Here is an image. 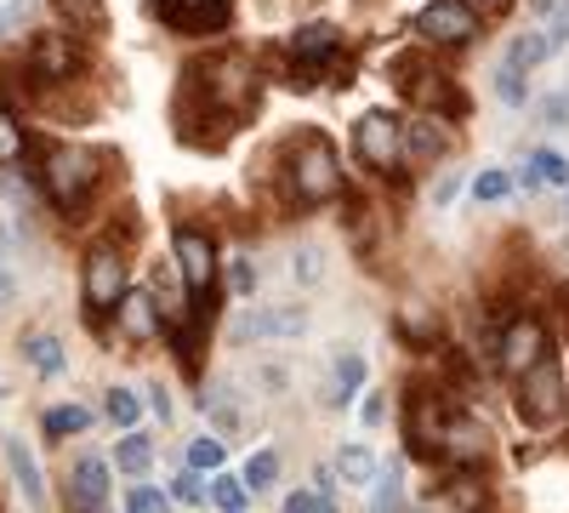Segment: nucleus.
Wrapping results in <instances>:
<instances>
[{"label":"nucleus","mask_w":569,"mask_h":513,"mask_svg":"<svg viewBox=\"0 0 569 513\" xmlns=\"http://www.w3.org/2000/svg\"><path fill=\"white\" fill-rule=\"evenodd\" d=\"M23 149H29L23 120H18L12 109H0V166H18V160H23Z\"/></svg>","instance_id":"37"},{"label":"nucleus","mask_w":569,"mask_h":513,"mask_svg":"<svg viewBox=\"0 0 569 513\" xmlns=\"http://www.w3.org/2000/svg\"><path fill=\"white\" fill-rule=\"evenodd\" d=\"M365 388H370V359L359 348H337V354H330V371L319 383V405L325 411H348L353 399H365Z\"/></svg>","instance_id":"13"},{"label":"nucleus","mask_w":569,"mask_h":513,"mask_svg":"<svg viewBox=\"0 0 569 513\" xmlns=\"http://www.w3.org/2000/svg\"><path fill=\"white\" fill-rule=\"evenodd\" d=\"M467 7H496V0H467Z\"/></svg>","instance_id":"52"},{"label":"nucleus","mask_w":569,"mask_h":513,"mask_svg":"<svg viewBox=\"0 0 569 513\" xmlns=\"http://www.w3.org/2000/svg\"><path fill=\"white\" fill-rule=\"evenodd\" d=\"M541 126H569V91H552V98H541Z\"/></svg>","instance_id":"46"},{"label":"nucleus","mask_w":569,"mask_h":513,"mask_svg":"<svg viewBox=\"0 0 569 513\" xmlns=\"http://www.w3.org/2000/svg\"><path fill=\"white\" fill-rule=\"evenodd\" d=\"M563 195H569V189H563ZM563 217H569V200H563Z\"/></svg>","instance_id":"54"},{"label":"nucleus","mask_w":569,"mask_h":513,"mask_svg":"<svg viewBox=\"0 0 569 513\" xmlns=\"http://www.w3.org/2000/svg\"><path fill=\"white\" fill-rule=\"evenodd\" d=\"M359 423H365V428H382V423H388V394H370V388H365V399H359Z\"/></svg>","instance_id":"44"},{"label":"nucleus","mask_w":569,"mask_h":513,"mask_svg":"<svg viewBox=\"0 0 569 513\" xmlns=\"http://www.w3.org/2000/svg\"><path fill=\"white\" fill-rule=\"evenodd\" d=\"M194 405H200V416H206L211 434H222V440L246 434V399H240V388H233L228 377H206L200 394H194Z\"/></svg>","instance_id":"15"},{"label":"nucleus","mask_w":569,"mask_h":513,"mask_svg":"<svg viewBox=\"0 0 569 513\" xmlns=\"http://www.w3.org/2000/svg\"><path fill=\"white\" fill-rule=\"evenodd\" d=\"M126 292H131V279H126V251H120L114 240L91 246V251H86V263H80V297H86L91 325L114 319V308H120V297H126Z\"/></svg>","instance_id":"7"},{"label":"nucleus","mask_w":569,"mask_h":513,"mask_svg":"<svg viewBox=\"0 0 569 513\" xmlns=\"http://www.w3.org/2000/svg\"><path fill=\"white\" fill-rule=\"evenodd\" d=\"M0 456H7V468H12V480H18V491L34 502V507H46V474H40V462H34V451L12 434L7 445H0Z\"/></svg>","instance_id":"23"},{"label":"nucleus","mask_w":569,"mask_h":513,"mask_svg":"<svg viewBox=\"0 0 569 513\" xmlns=\"http://www.w3.org/2000/svg\"><path fill=\"white\" fill-rule=\"evenodd\" d=\"M29 69H34V80L63 86V80L80 75V46H74L63 29H46V34H34V46H29Z\"/></svg>","instance_id":"19"},{"label":"nucleus","mask_w":569,"mask_h":513,"mask_svg":"<svg viewBox=\"0 0 569 513\" xmlns=\"http://www.w3.org/2000/svg\"><path fill=\"white\" fill-rule=\"evenodd\" d=\"M370 513H410V491H405L399 462H382V474L370 485Z\"/></svg>","instance_id":"25"},{"label":"nucleus","mask_w":569,"mask_h":513,"mask_svg":"<svg viewBox=\"0 0 569 513\" xmlns=\"http://www.w3.org/2000/svg\"><path fill=\"white\" fill-rule=\"evenodd\" d=\"M337 485H342V480H337V468H330V462H325V468H313V491H319V496H337V502H342Z\"/></svg>","instance_id":"48"},{"label":"nucleus","mask_w":569,"mask_h":513,"mask_svg":"<svg viewBox=\"0 0 569 513\" xmlns=\"http://www.w3.org/2000/svg\"><path fill=\"white\" fill-rule=\"evenodd\" d=\"M126 513H171V491L166 485H131L126 491Z\"/></svg>","instance_id":"42"},{"label":"nucleus","mask_w":569,"mask_h":513,"mask_svg":"<svg viewBox=\"0 0 569 513\" xmlns=\"http://www.w3.org/2000/svg\"><path fill=\"white\" fill-rule=\"evenodd\" d=\"M302 332H308V308L302 303H268V308H251L240 319L246 343H297Z\"/></svg>","instance_id":"16"},{"label":"nucleus","mask_w":569,"mask_h":513,"mask_svg":"<svg viewBox=\"0 0 569 513\" xmlns=\"http://www.w3.org/2000/svg\"><path fill=\"white\" fill-rule=\"evenodd\" d=\"M456 155V131L439 115H416L405 120V166H439Z\"/></svg>","instance_id":"17"},{"label":"nucleus","mask_w":569,"mask_h":513,"mask_svg":"<svg viewBox=\"0 0 569 513\" xmlns=\"http://www.w3.org/2000/svg\"><path fill=\"white\" fill-rule=\"evenodd\" d=\"M433 451H439V474L445 468H490V456H496V434H490V423L472 405H456V399H445V411H439V434H433Z\"/></svg>","instance_id":"5"},{"label":"nucleus","mask_w":569,"mask_h":513,"mask_svg":"<svg viewBox=\"0 0 569 513\" xmlns=\"http://www.w3.org/2000/svg\"><path fill=\"white\" fill-rule=\"evenodd\" d=\"M547 18H552V29H547V40H552V52H563V46H569V0H558V7H552Z\"/></svg>","instance_id":"45"},{"label":"nucleus","mask_w":569,"mask_h":513,"mask_svg":"<svg viewBox=\"0 0 569 513\" xmlns=\"http://www.w3.org/2000/svg\"><path fill=\"white\" fill-rule=\"evenodd\" d=\"M34 7H40V0H0V40L23 34V23L34 18Z\"/></svg>","instance_id":"43"},{"label":"nucleus","mask_w":569,"mask_h":513,"mask_svg":"<svg viewBox=\"0 0 569 513\" xmlns=\"http://www.w3.org/2000/svg\"><path fill=\"white\" fill-rule=\"evenodd\" d=\"M222 263H228V297H240V303H246V297L257 292V279H262L257 263H251L246 251H233V257H222Z\"/></svg>","instance_id":"40"},{"label":"nucleus","mask_w":569,"mask_h":513,"mask_svg":"<svg viewBox=\"0 0 569 513\" xmlns=\"http://www.w3.org/2000/svg\"><path fill=\"white\" fill-rule=\"evenodd\" d=\"M558 0H525V12H552Z\"/></svg>","instance_id":"51"},{"label":"nucleus","mask_w":569,"mask_h":513,"mask_svg":"<svg viewBox=\"0 0 569 513\" xmlns=\"http://www.w3.org/2000/svg\"><path fill=\"white\" fill-rule=\"evenodd\" d=\"M393 69H399V75H393L399 91H405V98H410L421 115H439V120H456V115H461V91L450 86L445 69L421 63V58H399Z\"/></svg>","instance_id":"10"},{"label":"nucleus","mask_w":569,"mask_h":513,"mask_svg":"<svg viewBox=\"0 0 569 513\" xmlns=\"http://www.w3.org/2000/svg\"><path fill=\"white\" fill-rule=\"evenodd\" d=\"M142 394H149V411L160 416V423H171V416H177V411H171V388H166V383H149Z\"/></svg>","instance_id":"47"},{"label":"nucleus","mask_w":569,"mask_h":513,"mask_svg":"<svg viewBox=\"0 0 569 513\" xmlns=\"http://www.w3.org/2000/svg\"><path fill=\"white\" fill-rule=\"evenodd\" d=\"M12 303H18V274L0 263V308H12Z\"/></svg>","instance_id":"49"},{"label":"nucleus","mask_w":569,"mask_h":513,"mask_svg":"<svg viewBox=\"0 0 569 513\" xmlns=\"http://www.w3.org/2000/svg\"><path fill=\"white\" fill-rule=\"evenodd\" d=\"M109 171V155L98 149H80V144H58L40 166V182H46V200H52L63 217H80L86 200L98 195V182Z\"/></svg>","instance_id":"4"},{"label":"nucleus","mask_w":569,"mask_h":513,"mask_svg":"<svg viewBox=\"0 0 569 513\" xmlns=\"http://www.w3.org/2000/svg\"><path fill=\"white\" fill-rule=\"evenodd\" d=\"M114 337L131 343V348H149V343L166 337V314H160V303H154L149 286H131V292L120 297V308H114Z\"/></svg>","instance_id":"12"},{"label":"nucleus","mask_w":569,"mask_h":513,"mask_svg":"<svg viewBox=\"0 0 569 513\" xmlns=\"http://www.w3.org/2000/svg\"><path fill=\"white\" fill-rule=\"evenodd\" d=\"M410 29L421 46H467L479 34V7H467V0H427L410 18Z\"/></svg>","instance_id":"11"},{"label":"nucleus","mask_w":569,"mask_h":513,"mask_svg":"<svg viewBox=\"0 0 569 513\" xmlns=\"http://www.w3.org/2000/svg\"><path fill=\"white\" fill-rule=\"evenodd\" d=\"M171 502H182V507H206L211 502V480L206 474H194V468H182V474H171Z\"/></svg>","instance_id":"36"},{"label":"nucleus","mask_w":569,"mask_h":513,"mask_svg":"<svg viewBox=\"0 0 569 513\" xmlns=\"http://www.w3.org/2000/svg\"><path fill=\"white\" fill-rule=\"evenodd\" d=\"M257 58L251 52H211L206 63L188 69V91L206 98V115H222V120H240L251 103H257Z\"/></svg>","instance_id":"3"},{"label":"nucleus","mask_w":569,"mask_h":513,"mask_svg":"<svg viewBox=\"0 0 569 513\" xmlns=\"http://www.w3.org/2000/svg\"><path fill=\"white\" fill-rule=\"evenodd\" d=\"M512 416L530 434H558L569 428V365L552 348L541 365H530L525 377H512Z\"/></svg>","instance_id":"2"},{"label":"nucleus","mask_w":569,"mask_h":513,"mask_svg":"<svg viewBox=\"0 0 569 513\" xmlns=\"http://www.w3.org/2000/svg\"><path fill=\"white\" fill-rule=\"evenodd\" d=\"M23 359L40 371V377H63V371H69V354H63V343L52 332H29L23 337Z\"/></svg>","instance_id":"28"},{"label":"nucleus","mask_w":569,"mask_h":513,"mask_svg":"<svg viewBox=\"0 0 569 513\" xmlns=\"http://www.w3.org/2000/svg\"><path fill=\"white\" fill-rule=\"evenodd\" d=\"M507 195H512V177L501 166H485L479 177H472V200H479V206H501Z\"/></svg>","instance_id":"39"},{"label":"nucleus","mask_w":569,"mask_h":513,"mask_svg":"<svg viewBox=\"0 0 569 513\" xmlns=\"http://www.w3.org/2000/svg\"><path fill=\"white\" fill-rule=\"evenodd\" d=\"M279 474H284V456H279L273 445L251 451V456H246V468H240V480L251 485V496H268V491L279 485Z\"/></svg>","instance_id":"30"},{"label":"nucleus","mask_w":569,"mask_h":513,"mask_svg":"<svg viewBox=\"0 0 569 513\" xmlns=\"http://www.w3.org/2000/svg\"><path fill=\"white\" fill-rule=\"evenodd\" d=\"M410 513H445V507H410Z\"/></svg>","instance_id":"53"},{"label":"nucleus","mask_w":569,"mask_h":513,"mask_svg":"<svg viewBox=\"0 0 569 513\" xmlns=\"http://www.w3.org/2000/svg\"><path fill=\"white\" fill-rule=\"evenodd\" d=\"M40 428H46V440H74V434H86L91 428V411L86 405H52V411H46L40 416Z\"/></svg>","instance_id":"33"},{"label":"nucleus","mask_w":569,"mask_h":513,"mask_svg":"<svg viewBox=\"0 0 569 513\" xmlns=\"http://www.w3.org/2000/svg\"><path fill=\"white\" fill-rule=\"evenodd\" d=\"M233 0H154V12L177 29V34H217L228 23Z\"/></svg>","instance_id":"21"},{"label":"nucleus","mask_w":569,"mask_h":513,"mask_svg":"<svg viewBox=\"0 0 569 513\" xmlns=\"http://www.w3.org/2000/svg\"><path fill=\"white\" fill-rule=\"evenodd\" d=\"M393 337H399L410 354H433L439 337H445V319H439V308L427 303V297H405V303L393 308Z\"/></svg>","instance_id":"18"},{"label":"nucleus","mask_w":569,"mask_h":513,"mask_svg":"<svg viewBox=\"0 0 569 513\" xmlns=\"http://www.w3.org/2000/svg\"><path fill=\"white\" fill-rule=\"evenodd\" d=\"M279 513H342V502L337 496H319L313 485H297V491H284Z\"/></svg>","instance_id":"38"},{"label":"nucleus","mask_w":569,"mask_h":513,"mask_svg":"<svg viewBox=\"0 0 569 513\" xmlns=\"http://www.w3.org/2000/svg\"><path fill=\"white\" fill-rule=\"evenodd\" d=\"M525 166L536 171L541 189H569V155H558V149H530Z\"/></svg>","instance_id":"34"},{"label":"nucleus","mask_w":569,"mask_h":513,"mask_svg":"<svg viewBox=\"0 0 569 513\" xmlns=\"http://www.w3.org/2000/svg\"><path fill=\"white\" fill-rule=\"evenodd\" d=\"M251 502H257V496H251V485H246L240 474H228V468L211 474V507H217V513H251Z\"/></svg>","instance_id":"32"},{"label":"nucleus","mask_w":569,"mask_h":513,"mask_svg":"<svg viewBox=\"0 0 569 513\" xmlns=\"http://www.w3.org/2000/svg\"><path fill=\"white\" fill-rule=\"evenodd\" d=\"M348 195V177H342V155L325 131L302 126L291 144H284V160H279V200L291 211H319L330 200Z\"/></svg>","instance_id":"1"},{"label":"nucleus","mask_w":569,"mask_h":513,"mask_svg":"<svg viewBox=\"0 0 569 513\" xmlns=\"http://www.w3.org/2000/svg\"><path fill=\"white\" fill-rule=\"evenodd\" d=\"M330 468H337V480H342V485L370 491V485H376V474H382V456H376L370 445H359V440H353V445H342L337 456H330Z\"/></svg>","instance_id":"24"},{"label":"nucleus","mask_w":569,"mask_h":513,"mask_svg":"<svg viewBox=\"0 0 569 513\" xmlns=\"http://www.w3.org/2000/svg\"><path fill=\"white\" fill-rule=\"evenodd\" d=\"M284 274H291L297 286H319V279L330 274V263H325V246H313V240L291 246V257H284Z\"/></svg>","instance_id":"31"},{"label":"nucleus","mask_w":569,"mask_h":513,"mask_svg":"<svg viewBox=\"0 0 569 513\" xmlns=\"http://www.w3.org/2000/svg\"><path fill=\"white\" fill-rule=\"evenodd\" d=\"M496 98H501L507 109H525V103H530V75H518V69L496 63Z\"/></svg>","instance_id":"41"},{"label":"nucleus","mask_w":569,"mask_h":513,"mask_svg":"<svg viewBox=\"0 0 569 513\" xmlns=\"http://www.w3.org/2000/svg\"><path fill=\"white\" fill-rule=\"evenodd\" d=\"M552 348H558V343H552V325H547L536 308H518V314H507V325L490 337V365L512 383V377H525L530 365H541Z\"/></svg>","instance_id":"6"},{"label":"nucleus","mask_w":569,"mask_h":513,"mask_svg":"<svg viewBox=\"0 0 569 513\" xmlns=\"http://www.w3.org/2000/svg\"><path fill=\"white\" fill-rule=\"evenodd\" d=\"M456 189H461V177H456V171H445V177L433 182V206H450V195H456Z\"/></svg>","instance_id":"50"},{"label":"nucleus","mask_w":569,"mask_h":513,"mask_svg":"<svg viewBox=\"0 0 569 513\" xmlns=\"http://www.w3.org/2000/svg\"><path fill=\"white\" fill-rule=\"evenodd\" d=\"M142 405L149 399H137V388H109V399H103V416L120 428V434H131L137 423H142Z\"/></svg>","instance_id":"35"},{"label":"nucleus","mask_w":569,"mask_h":513,"mask_svg":"<svg viewBox=\"0 0 569 513\" xmlns=\"http://www.w3.org/2000/svg\"><path fill=\"white\" fill-rule=\"evenodd\" d=\"M547 58H552V40H547L541 29H525V34L507 40V58H501V63L518 69V75H530V69H541Z\"/></svg>","instance_id":"26"},{"label":"nucleus","mask_w":569,"mask_h":513,"mask_svg":"<svg viewBox=\"0 0 569 513\" xmlns=\"http://www.w3.org/2000/svg\"><path fill=\"white\" fill-rule=\"evenodd\" d=\"M114 468H120L126 480H142V474L154 468V440L142 434V428L120 434V445H114Z\"/></svg>","instance_id":"27"},{"label":"nucleus","mask_w":569,"mask_h":513,"mask_svg":"<svg viewBox=\"0 0 569 513\" xmlns=\"http://www.w3.org/2000/svg\"><path fill=\"white\" fill-rule=\"evenodd\" d=\"M69 513H109V462L80 456L69 468Z\"/></svg>","instance_id":"22"},{"label":"nucleus","mask_w":569,"mask_h":513,"mask_svg":"<svg viewBox=\"0 0 569 513\" xmlns=\"http://www.w3.org/2000/svg\"><path fill=\"white\" fill-rule=\"evenodd\" d=\"M439 496H445L439 502L445 513H496V485L479 468H445Z\"/></svg>","instance_id":"20"},{"label":"nucleus","mask_w":569,"mask_h":513,"mask_svg":"<svg viewBox=\"0 0 569 513\" xmlns=\"http://www.w3.org/2000/svg\"><path fill=\"white\" fill-rule=\"evenodd\" d=\"M171 263L182 274L188 297H217V274H222V246L211 228L200 223H177L171 228Z\"/></svg>","instance_id":"9"},{"label":"nucleus","mask_w":569,"mask_h":513,"mask_svg":"<svg viewBox=\"0 0 569 513\" xmlns=\"http://www.w3.org/2000/svg\"><path fill=\"white\" fill-rule=\"evenodd\" d=\"M182 456H188V468H194V474H206V480H211V474H222V468H228V440L206 428V434L188 440V451H182Z\"/></svg>","instance_id":"29"},{"label":"nucleus","mask_w":569,"mask_h":513,"mask_svg":"<svg viewBox=\"0 0 569 513\" xmlns=\"http://www.w3.org/2000/svg\"><path fill=\"white\" fill-rule=\"evenodd\" d=\"M342 46H348V34L337 23H302V29H291V40H284V58H291L302 75H325L342 58Z\"/></svg>","instance_id":"14"},{"label":"nucleus","mask_w":569,"mask_h":513,"mask_svg":"<svg viewBox=\"0 0 569 513\" xmlns=\"http://www.w3.org/2000/svg\"><path fill=\"white\" fill-rule=\"evenodd\" d=\"M353 160L370 177H393L405 166V115L393 109H365L353 120Z\"/></svg>","instance_id":"8"}]
</instances>
